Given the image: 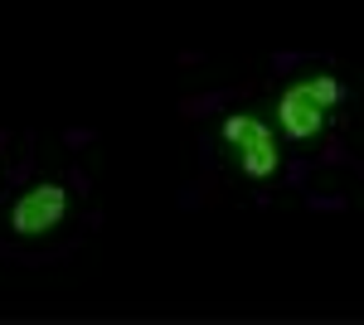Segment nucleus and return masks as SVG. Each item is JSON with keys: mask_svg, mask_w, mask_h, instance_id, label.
I'll use <instances>...</instances> for the list:
<instances>
[{"mask_svg": "<svg viewBox=\"0 0 364 325\" xmlns=\"http://www.w3.org/2000/svg\"><path fill=\"white\" fill-rule=\"evenodd\" d=\"M224 141L238 151V165L248 170L252 180H267L272 170H277V141H272V132L257 122V117H228L224 122Z\"/></svg>", "mask_w": 364, "mask_h": 325, "instance_id": "nucleus-1", "label": "nucleus"}, {"mask_svg": "<svg viewBox=\"0 0 364 325\" xmlns=\"http://www.w3.org/2000/svg\"><path fill=\"white\" fill-rule=\"evenodd\" d=\"M306 87H311V97H316V102H326V107H336V102H340V82L331 78V73H316V78H306Z\"/></svg>", "mask_w": 364, "mask_h": 325, "instance_id": "nucleus-4", "label": "nucleus"}, {"mask_svg": "<svg viewBox=\"0 0 364 325\" xmlns=\"http://www.w3.org/2000/svg\"><path fill=\"white\" fill-rule=\"evenodd\" d=\"M326 112H331V107L311 97L306 82H291V87L282 92V102H277V122H282V132H287V136L311 141V136L326 127Z\"/></svg>", "mask_w": 364, "mask_h": 325, "instance_id": "nucleus-3", "label": "nucleus"}, {"mask_svg": "<svg viewBox=\"0 0 364 325\" xmlns=\"http://www.w3.org/2000/svg\"><path fill=\"white\" fill-rule=\"evenodd\" d=\"M68 209V194L63 185H34V190L20 194V204L10 209V228L20 233V238H39V233H49L58 218Z\"/></svg>", "mask_w": 364, "mask_h": 325, "instance_id": "nucleus-2", "label": "nucleus"}]
</instances>
